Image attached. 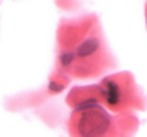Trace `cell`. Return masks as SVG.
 Segmentation results:
<instances>
[{
	"mask_svg": "<svg viewBox=\"0 0 147 137\" xmlns=\"http://www.w3.org/2000/svg\"><path fill=\"white\" fill-rule=\"evenodd\" d=\"M111 126V119L105 109L100 106L92 109L82 111V116L77 121V131L84 137H96L108 132Z\"/></svg>",
	"mask_w": 147,
	"mask_h": 137,
	"instance_id": "6da1fadb",
	"label": "cell"
},
{
	"mask_svg": "<svg viewBox=\"0 0 147 137\" xmlns=\"http://www.w3.org/2000/svg\"><path fill=\"white\" fill-rule=\"evenodd\" d=\"M101 93L105 95V100L108 105L115 106L121 101V90H119V85L116 83L115 80H106L103 83V90Z\"/></svg>",
	"mask_w": 147,
	"mask_h": 137,
	"instance_id": "7a4b0ae2",
	"label": "cell"
},
{
	"mask_svg": "<svg viewBox=\"0 0 147 137\" xmlns=\"http://www.w3.org/2000/svg\"><path fill=\"white\" fill-rule=\"evenodd\" d=\"M100 48V41H98V38H87L85 41H82L77 46L75 49V56L80 59L84 57H90V56H93L96 51Z\"/></svg>",
	"mask_w": 147,
	"mask_h": 137,
	"instance_id": "3957f363",
	"label": "cell"
},
{
	"mask_svg": "<svg viewBox=\"0 0 147 137\" xmlns=\"http://www.w3.org/2000/svg\"><path fill=\"white\" fill-rule=\"evenodd\" d=\"M96 106H100V103H98L96 98H85V100H82L80 103H77V105L74 106V111L82 113V111L92 109V108H96Z\"/></svg>",
	"mask_w": 147,
	"mask_h": 137,
	"instance_id": "277c9868",
	"label": "cell"
},
{
	"mask_svg": "<svg viewBox=\"0 0 147 137\" xmlns=\"http://www.w3.org/2000/svg\"><path fill=\"white\" fill-rule=\"evenodd\" d=\"M75 57H77L75 52H62L61 56H59V62H61V65L67 67V65H70V64L74 62V59Z\"/></svg>",
	"mask_w": 147,
	"mask_h": 137,
	"instance_id": "5b68a950",
	"label": "cell"
},
{
	"mask_svg": "<svg viewBox=\"0 0 147 137\" xmlns=\"http://www.w3.org/2000/svg\"><path fill=\"white\" fill-rule=\"evenodd\" d=\"M49 90L54 91V93H59V91L64 90V85L59 83V82H56V80H51V82H49Z\"/></svg>",
	"mask_w": 147,
	"mask_h": 137,
	"instance_id": "8992f818",
	"label": "cell"
}]
</instances>
